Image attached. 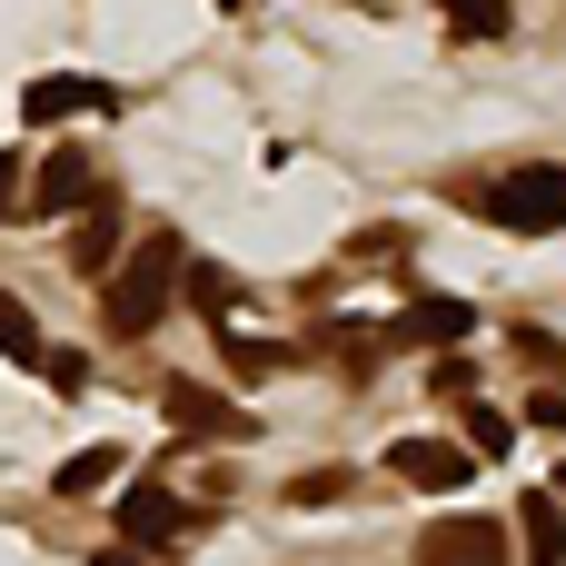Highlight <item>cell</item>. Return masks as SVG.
I'll return each instance as SVG.
<instances>
[{
	"instance_id": "d6986e66",
	"label": "cell",
	"mask_w": 566,
	"mask_h": 566,
	"mask_svg": "<svg viewBox=\"0 0 566 566\" xmlns=\"http://www.w3.org/2000/svg\"><path fill=\"white\" fill-rule=\"evenodd\" d=\"M40 378H50L60 398H80V388H90V358H80V348H60V358H40Z\"/></svg>"
},
{
	"instance_id": "6da1fadb",
	"label": "cell",
	"mask_w": 566,
	"mask_h": 566,
	"mask_svg": "<svg viewBox=\"0 0 566 566\" xmlns=\"http://www.w3.org/2000/svg\"><path fill=\"white\" fill-rule=\"evenodd\" d=\"M179 279H189V249H179V229H149L109 279H99V328L109 338H149L159 318H169V298H179Z\"/></svg>"
},
{
	"instance_id": "277c9868",
	"label": "cell",
	"mask_w": 566,
	"mask_h": 566,
	"mask_svg": "<svg viewBox=\"0 0 566 566\" xmlns=\"http://www.w3.org/2000/svg\"><path fill=\"white\" fill-rule=\"evenodd\" d=\"M388 468H398L418 497H458V488L478 478V448H458V438H398V448H388Z\"/></svg>"
},
{
	"instance_id": "8fae6325",
	"label": "cell",
	"mask_w": 566,
	"mask_h": 566,
	"mask_svg": "<svg viewBox=\"0 0 566 566\" xmlns=\"http://www.w3.org/2000/svg\"><path fill=\"white\" fill-rule=\"evenodd\" d=\"M517 547H527V566H566V497H517Z\"/></svg>"
},
{
	"instance_id": "30bf717a",
	"label": "cell",
	"mask_w": 566,
	"mask_h": 566,
	"mask_svg": "<svg viewBox=\"0 0 566 566\" xmlns=\"http://www.w3.org/2000/svg\"><path fill=\"white\" fill-rule=\"evenodd\" d=\"M119 527H129V537H179V527H189V507H179L159 478H129V488H119Z\"/></svg>"
},
{
	"instance_id": "9c48e42d",
	"label": "cell",
	"mask_w": 566,
	"mask_h": 566,
	"mask_svg": "<svg viewBox=\"0 0 566 566\" xmlns=\"http://www.w3.org/2000/svg\"><path fill=\"white\" fill-rule=\"evenodd\" d=\"M468 328H478V308H468V298H418L388 338H398V348H448V338H468Z\"/></svg>"
},
{
	"instance_id": "9a60e30c",
	"label": "cell",
	"mask_w": 566,
	"mask_h": 566,
	"mask_svg": "<svg viewBox=\"0 0 566 566\" xmlns=\"http://www.w3.org/2000/svg\"><path fill=\"white\" fill-rule=\"evenodd\" d=\"M0 358H20V368H40V358H50V348H40V318H30L10 289H0Z\"/></svg>"
},
{
	"instance_id": "3957f363",
	"label": "cell",
	"mask_w": 566,
	"mask_h": 566,
	"mask_svg": "<svg viewBox=\"0 0 566 566\" xmlns=\"http://www.w3.org/2000/svg\"><path fill=\"white\" fill-rule=\"evenodd\" d=\"M99 199V169L80 139H50V159L30 169V219H60V209H90Z\"/></svg>"
},
{
	"instance_id": "7402d4cb",
	"label": "cell",
	"mask_w": 566,
	"mask_h": 566,
	"mask_svg": "<svg viewBox=\"0 0 566 566\" xmlns=\"http://www.w3.org/2000/svg\"><path fill=\"white\" fill-rule=\"evenodd\" d=\"M527 428H566V398H557V388H537V398H527Z\"/></svg>"
},
{
	"instance_id": "4fadbf2b",
	"label": "cell",
	"mask_w": 566,
	"mask_h": 566,
	"mask_svg": "<svg viewBox=\"0 0 566 566\" xmlns=\"http://www.w3.org/2000/svg\"><path fill=\"white\" fill-rule=\"evenodd\" d=\"M458 438H468V448H478V468H488V458H507V448H517V418H507V408H488V398H468V408H458Z\"/></svg>"
},
{
	"instance_id": "7c38bea8",
	"label": "cell",
	"mask_w": 566,
	"mask_h": 566,
	"mask_svg": "<svg viewBox=\"0 0 566 566\" xmlns=\"http://www.w3.org/2000/svg\"><path fill=\"white\" fill-rule=\"evenodd\" d=\"M179 298H189V308H199V318L219 328V318L239 308V269H219V259H189V279H179Z\"/></svg>"
},
{
	"instance_id": "52a82bcc",
	"label": "cell",
	"mask_w": 566,
	"mask_h": 566,
	"mask_svg": "<svg viewBox=\"0 0 566 566\" xmlns=\"http://www.w3.org/2000/svg\"><path fill=\"white\" fill-rule=\"evenodd\" d=\"M119 239H129V219H119V199H90V209H80V229H70V269H80V279H109V269L129 259Z\"/></svg>"
},
{
	"instance_id": "ba28073f",
	"label": "cell",
	"mask_w": 566,
	"mask_h": 566,
	"mask_svg": "<svg viewBox=\"0 0 566 566\" xmlns=\"http://www.w3.org/2000/svg\"><path fill=\"white\" fill-rule=\"evenodd\" d=\"M80 109H119V90H109V80H30V90H20V119H30V129L80 119Z\"/></svg>"
},
{
	"instance_id": "603a6c76",
	"label": "cell",
	"mask_w": 566,
	"mask_h": 566,
	"mask_svg": "<svg viewBox=\"0 0 566 566\" xmlns=\"http://www.w3.org/2000/svg\"><path fill=\"white\" fill-rule=\"evenodd\" d=\"M99 566H159V557H139V547H109V557H99Z\"/></svg>"
},
{
	"instance_id": "cb8c5ba5",
	"label": "cell",
	"mask_w": 566,
	"mask_h": 566,
	"mask_svg": "<svg viewBox=\"0 0 566 566\" xmlns=\"http://www.w3.org/2000/svg\"><path fill=\"white\" fill-rule=\"evenodd\" d=\"M438 10H448V0H438Z\"/></svg>"
},
{
	"instance_id": "5bb4252c",
	"label": "cell",
	"mask_w": 566,
	"mask_h": 566,
	"mask_svg": "<svg viewBox=\"0 0 566 566\" xmlns=\"http://www.w3.org/2000/svg\"><path fill=\"white\" fill-rule=\"evenodd\" d=\"M109 478H119V448H80V458H60V468H50V488H60V497H99Z\"/></svg>"
},
{
	"instance_id": "ac0fdd59",
	"label": "cell",
	"mask_w": 566,
	"mask_h": 566,
	"mask_svg": "<svg viewBox=\"0 0 566 566\" xmlns=\"http://www.w3.org/2000/svg\"><path fill=\"white\" fill-rule=\"evenodd\" d=\"M219 358H229V368H249V378L289 368V348H269V338H219Z\"/></svg>"
},
{
	"instance_id": "5b68a950",
	"label": "cell",
	"mask_w": 566,
	"mask_h": 566,
	"mask_svg": "<svg viewBox=\"0 0 566 566\" xmlns=\"http://www.w3.org/2000/svg\"><path fill=\"white\" fill-rule=\"evenodd\" d=\"M507 557H517V537L497 517H438L418 537V566H507Z\"/></svg>"
},
{
	"instance_id": "8992f818",
	"label": "cell",
	"mask_w": 566,
	"mask_h": 566,
	"mask_svg": "<svg viewBox=\"0 0 566 566\" xmlns=\"http://www.w3.org/2000/svg\"><path fill=\"white\" fill-rule=\"evenodd\" d=\"M159 408H169V428H179V438H249V428H259L249 408H229V398H219V388H199V378H169V388H159Z\"/></svg>"
},
{
	"instance_id": "e0dca14e",
	"label": "cell",
	"mask_w": 566,
	"mask_h": 566,
	"mask_svg": "<svg viewBox=\"0 0 566 566\" xmlns=\"http://www.w3.org/2000/svg\"><path fill=\"white\" fill-rule=\"evenodd\" d=\"M448 20H458L468 40H507V20H517V10H507V0H448Z\"/></svg>"
},
{
	"instance_id": "7a4b0ae2",
	"label": "cell",
	"mask_w": 566,
	"mask_h": 566,
	"mask_svg": "<svg viewBox=\"0 0 566 566\" xmlns=\"http://www.w3.org/2000/svg\"><path fill=\"white\" fill-rule=\"evenodd\" d=\"M478 219L517 229V239H557L566 229V169H507L478 189Z\"/></svg>"
},
{
	"instance_id": "44dd1931",
	"label": "cell",
	"mask_w": 566,
	"mask_h": 566,
	"mask_svg": "<svg viewBox=\"0 0 566 566\" xmlns=\"http://www.w3.org/2000/svg\"><path fill=\"white\" fill-rule=\"evenodd\" d=\"M517 348H527V368H537V378H566V348L547 338V328H517Z\"/></svg>"
},
{
	"instance_id": "2e32d148",
	"label": "cell",
	"mask_w": 566,
	"mask_h": 566,
	"mask_svg": "<svg viewBox=\"0 0 566 566\" xmlns=\"http://www.w3.org/2000/svg\"><path fill=\"white\" fill-rule=\"evenodd\" d=\"M348 488H358L348 468H308V478H289V507H338Z\"/></svg>"
},
{
	"instance_id": "ffe728a7",
	"label": "cell",
	"mask_w": 566,
	"mask_h": 566,
	"mask_svg": "<svg viewBox=\"0 0 566 566\" xmlns=\"http://www.w3.org/2000/svg\"><path fill=\"white\" fill-rule=\"evenodd\" d=\"M30 199H20V149H0V229H20Z\"/></svg>"
}]
</instances>
